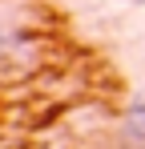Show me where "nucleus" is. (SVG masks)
<instances>
[{"label":"nucleus","mask_w":145,"mask_h":149,"mask_svg":"<svg viewBox=\"0 0 145 149\" xmlns=\"http://www.w3.org/2000/svg\"><path fill=\"white\" fill-rule=\"evenodd\" d=\"M121 141H125V149H145V81H141V89L133 93V101L125 105Z\"/></svg>","instance_id":"obj_1"}]
</instances>
